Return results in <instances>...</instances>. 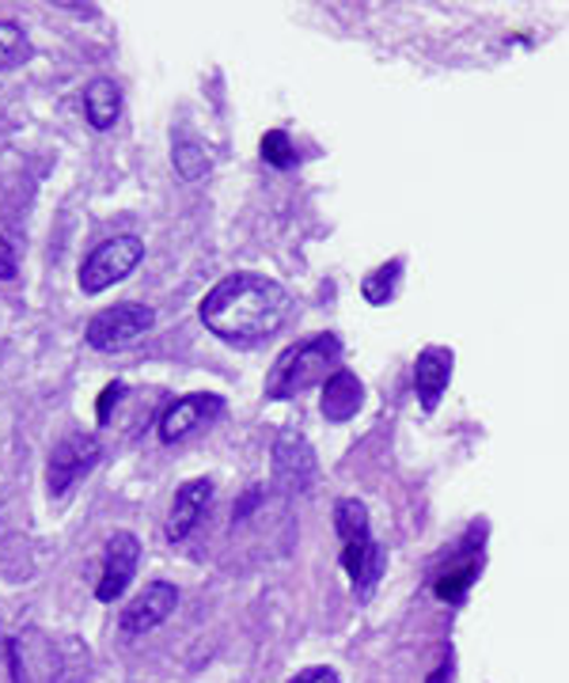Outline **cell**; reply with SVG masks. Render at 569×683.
I'll return each instance as SVG.
<instances>
[{
	"label": "cell",
	"instance_id": "cell-1",
	"mask_svg": "<svg viewBox=\"0 0 569 683\" xmlns=\"http://www.w3.org/2000/svg\"><path fill=\"white\" fill-rule=\"evenodd\" d=\"M289 307L292 301L278 281L262 278V273H228L205 293L202 323L221 342L258 346V342L278 335L281 323L289 319Z\"/></svg>",
	"mask_w": 569,
	"mask_h": 683
},
{
	"label": "cell",
	"instance_id": "cell-2",
	"mask_svg": "<svg viewBox=\"0 0 569 683\" xmlns=\"http://www.w3.org/2000/svg\"><path fill=\"white\" fill-rule=\"evenodd\" d=\"M334 528H339L342 540V566L353 581V593L357 600H373L379 577H384L387 554L384 546L373 540V528H368V509L357 498H342L334 506Z\"/></svg>",
	"mask_w": 569,
	"mask_h": 683
},
{
	"label": "cell",
	"instance_id": "cell-3",
	"mask_svg": "<svg viewBox=\"0 0 569 683\" xmlns=\"http://www.w3.org/2000/svg\"><path fill=\"white\" fill-rule=\"evenodd\" d=\"M342 357V342L334 335H315L308 342H297L273 361L270 376H266V399H292L300 391H308L319 380H331L334 365Z\"/></svg>",
	"mask_w": 569,
	"mask_h": 683
},
{
	"label": "cell",
	"instance_id": "cell-4",
	"mask_svg": "<svg viewBox=\"0 0 569 683\" xmlns=\"http://www.w3.org/2000/svg\"><path fill=\"white\" fill-rule=\"evenodd\" d=\"M152 323H157V312H152L149 304L126 301V304H115V307L95 312L88 319L84 338H88V346L99 349V354H118V349L137 346V342L152 330Z\"/></svg>",
	"mask_w": 569,
	"mask_h": 683
},
{
	"label": "cell",
	"instance_id": "cell-5",
	"mask_svg": "<svg viewBox=\"0 0 569 683\" xmlns=\"http://www.w3.org/2000/svg\"><path fill=\"white\" fill-rule=\"evenodd\" d=\"M144 259V243L137 236H115L107 239V243H99L95 251L84 259L80 267V289L88 296L103 293V289H110L115 281L129 278V273L137 270V262Z\"/></svg>",
	"mask_w": 569,
	"mask_h": 683
},
{
	"label": "cell",
	"instance_id": "cell-6",
	"mask_svg": "<svg viewBox=\"0 0 569 683\" xmlns=\"http://www.w3.org/2000/svg\"><path fill=\"white\" fill-rule=\"evenodd\" d=\"M103 456V444L92 437V433H68L65 441L54 444L50 452V464H46V486L54 498H62L65 490H73L84 475L99 464Z\"/></svg>",
	"mask_w": 569,
	"mask_h": 683
},
{
	"label": "cell",
	"instance_id": "cell-7",
	"mask_svg": "<svg viewBox=\"0 0 569 683\" xmlns=\"http://www.w3.org/2000/svg\"><path fill=\"white\" fill-rule=\"evenodd\" d=\"M175 608H179V588L168 585V581H152V585H144V593H137L122 608V622H118V627H122V635L129 638L149 635L160 622H168Z\"/></svg>",
	"mask_w": 569,
	"mask_h": 683
},
{
	"label": "cell",
	"instance_id": "cell-8",
	"mask_svg": "<svg viewBox=\"0 0 569 683\" xmlns=\"http://www.w3.org/2000/svg\"><path fill=\"white\" fill-rule=\"evenodd\" d=\"M137 562H141V543L133 532H115L107 540V554H103V574L95 585V596L103 604H115L118 596L129 588V581L137 574Z\"/></svg>",
	"mask_w": 569,
	"mask_h": 683
},
{
	"label": "cell",
	"instance_id": "cell-9",
	"mask_svg": "<svg viewBox=\"0 0 569 683\" xmlns=\"http://www.w3.org/2000/svg\"><path fill=\"white\" fill-rule=\"evenodd\" d=\"M224 414V399L213 395V391H194V395H183L175 399L168 410H163L160 418V441L175 444L190 437L194 430H202V425H210L213 418Z\"/></svg>",
	"mask_w": 569,
	"mask_h": 683
},
{
	"label": "cell",
	"instance_id": "cell-10",
	"mask_svg": "<svg viewBox=\"0 0 569 683\" xmlns=\"http://www.w3.org/2000/svg\"><path fill=\"white\" fill-rule=\"evenodd\" d=\"M273 483L289 494H304L315 483V452L300 433L284 430L273 444Z\"/></svg>",
	"mask_w": 569,
	"mask_h": 683
},
{
	"label": "cell",
	"instance_id": "cell-11",
	"mask_svg": "<svg viewBox=\"0 0 569 683\" xmlns=\"http://www.w3.org/2000/svg\"><path fill=\"white\" fill-rule=\"evenodd\" d=\"M452 349L444 346H429L418 354V361H414V391L421 399V410L441 406V395L448 391V380H452Z\"/></svg>",
	"mask_w": 569,
	"mask_h": 683
},
{
	"label": "cell",
	"instance_id": "cell-12",
	"mask_svg": "<svg viewBox=\"0 0 569 683\" xmlns=\"http://www.w3.org/2000/svg\"><path fill=\"white\" fill-rule=\"evenodd\" d=\"M213 501V483L210 478H190V483L179 486L175 501H171V517H168V540L179 543L202 524L205 509Z\"/></svg>",
	"mask_w": 569,
	"mask_h": 683
},
{
	"label": "cell",
	"instance_id": "cell-13",
	"mask_svg": "<svg viewBox=\"0 0 569 683\" xmlns=\"http://www.w3.org/2000/svg\"><path fill=\"white\" fill-rule=\"evenodd\" d=\"M361 403H365V388H361V380L346 369H339L331 376V380L323 383V418L326 422H350L353 414L361 410Z\"/></svg>",
	"mask_w": 569,
	"mask_h": 683
},
{
	"label": "cell",
	"instance_id": "cell-14",
	"mask_svg": "<svg viewBox=\"0 0 569 683\" xmlns=\"http://www.w3.org/2000/svg\"><path fill=\"white\" fill-rule=\"evenodd\" d=\"M84 115H88L95 130H110L118 122V115H122V88L115 80H107V76L92 80L84 88Z\"/></svg>",
	"mask_w": 569,
	"mask_h": 683
},
{
	"label": "cell",
	"instance_id": "cell-15",
	"mask_svg": "<svg viewBox=\"0 0 569 683\" xmlns=\"http://www.w3.org/2000/svg\"><path fill=\"white\" fill-rule=\"evenodd\" d=\"M399 273H402V259H391L387 267L373 270L365 278V285H361V293H365L368 304H387L395 296V289H399Z\"/></svg>",
	"mask_w": 569,
	"mask_h": 683
},
{
	"label": "cell",
	"instance_id": "cell-16",
	"mask_svg": "<svg viewBox=\"0 0 569 683\" xmlns=\"http://www.w3.org/2000/svg\"><path fill=\"white\" fill-rule=\"evenodd\" d=\"M31 46H28V34H23L20 23L12 20H0V73L4 68H15L20 62H28Z\"/></svg>",
	"mask_w": 569,
	"mask_h": 683
},
{
	"label": "cell",
	"instance_id": "cell-17",
	"mask_svg": "<svg viewBox=\"0 0 569 683\" xmlns=\"http://www.w3.org/2000/svg\"><path fill=\"white\" fill-rule=\"evenodd\" d=\"M171 156H175V167H179V175L183 178H190V183H194V178H202L205 171H210V156H205V149L197 141H175V152H171Z\"/></svg>",
	"mask_w": 569,
	"mask_h": 683
},
{
	"label": "cell",
	"instance_id": "cell-18",
	"mask_svg": "<svg viewBox=\"0 0 569 683\" xmlns=\"http://www.w3.org/2000/svg\"><path fill=\"white\" fill-rule=\"evenodd\" d=\"M262 160L266 164H273V167H289L292 160V144H289V133H281V130H270L262 137Z\"/></svg>",
	"mask_w": 569,
	"mask_h": 683
},
{
	"label": "cell",
	"instance_id": "cell-19",
	"mask_svg": "<svg viewBox=\"0 0 569 683\" xmlns=\"http://www.w3.org/2000/svg\"><path fill=\"white\" fill-rule=\"evenodd\" d=\"M471 581H474V566L452 570V574H444L441 581H437V596H441V600H460V596L468 593Z\"/></svg>",
	"mask_w": 569,
	"mask_h": 683
},
{
	"label": "cell",
	"instance_id": "cell-20",
	"mask_svg": "<svg viewBox=\"0 0 569 683\" xmlns=\"http://www.w3.org/2000/svg\"><path fill=\"white\" fill-rule=\"evenodd\" d=\"M122 391H126V383H107V388H103V399H99V422H107L110 403H118V399H122Z\"/></svg>",
	"mask_w": 569,
	"mask_h": 683
},
{
	"label": "cell",
	"instance_id": "cell-21",
	"mask_svg": "<svg viewBox=\"0 0 569 683\" xmlns=\"http://www.w3.org/2000/svg\"><path fill=\"white\" fill-rule=\"evenodd\" d=\"M289 683H342V680L334 676L331 669H304L297 680H289Z\"/></svg>",
	"mask_w": 569,
	"mask_h": 683
},
{
	"label": "cell",
	"instance_id": "cell-22",
	"mask_svg": "<svg viewBox=\"0 0 569 683\" xmlns=\"http://www.w3.org/2000/svg\"><path fill=\"white\" fill-rule=\"evenodd\" d=\"M0 278H15V259H12V243H8V239H4V243H0Z\"/></svg>",
	"mask_w": 569,
	"mask_h": 683
}]
</instances>
